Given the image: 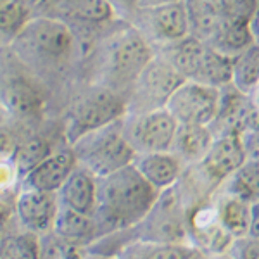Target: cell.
Here are the masks:
<instances>
[{
    "instance_id": "6da1fadb",
    "label": "cell",
    "mask_w": 259,
    "mask_h": 259,
    "mask_svg": "<svg viewBox=\"0 0 259 259\" xmlns=\"http://www.w3.org/2000/svg\"><path fill=\"white\" fill-rule=\"evenodd\" d=\"M90 61L94 83L126 97L133 81L152 59L156 50L132 23L118 19L92 38Z\"/></svg>"
},
{
    "instance_id": "7a4b0ae2",
    "label": "cell",
    "mask_w": 259,
    "mask_h": 259,
    "mask_svg": "<svg viewBox=\"0 0 259 259\" xmlns=\"http://www.w3.org/2000/svg\"><path fill=\"white\" fill-rule=\"evenodd\" d=\"M159 192L149 185L133 164L97 178V207L94 218L100 233L135 228L156 206Z\"/></svg>"
},
{
    "instance_id": "3957f363",
    "label": "cell",
    "mask_w": 259,
    "mask_h": 259,
    "mask_svg": "<svg viewBox=\"0 0 259 259\" xmlns=\"http://www.w3.org/2000/svg\"><path fill=\"white\" fill-rule=\"evenodd\" d=\"M7 47L23 66L45 73H62L83 56V41L76 31L41 14L35 16Z\"/></svg>"
},
{
    "instance_id": "277c9868",
    "label": "cell",
    "mask_w": 259,
    "mask_h": 259,
    "mask_svg": "<svg viewBox=\"0 0 259 259\" xmlns=\"http://www.w3.org/2000/svg\"><path fill=\"white\" fill-rule=\"evenodd\" d=\"M128 112L126 97L99 83H92L69 104L64 118L66 144L123 119Z\"/></svg>"
},
{
    "instance_id": "5b68a950",
    "label": "cell",
    "mask_w": 259,
    "mask_h": 259,
    "mask_svg": "<svg viewBox=\"0 0 259 259\" xmlns=\"http://www.w3.org/2000/svg\"><path fill=\"white\" fill-rule=\"evenodd\" d=\"M69 147L73 149L78 166L92 173L95 178L107 177L132 164L137 156L124 139L123 119L81 137Z\"/></svg>"
},
{
    "instance_id": "8992f818",
    "label": "cell",
    "mask_w": 259,
    "mask_h": 259,
    "mask_svg": "<svg viewBox=\"0 0 259 259\" xmlns=\"http://www.w3.org/2000/svg\"><path fill=\"white\" fill-rule=\"evenodd\" d=\"M185 81L161 54H154L126 95V114L164 109L173 92Z\"/></svg>"
},
{
    "instance_id": "52a82bcc",
    "label": "cell",
    "mask_w": 259,
    "mask_h": 259,
    "mask_svg": "<svg viewBox=\"0 0 259 259\" xmlns=\"http://www.w3.org/2000/svg\"><path fill=\"white\" fill-rule=\"evenodd\" d=\"M128 23L140 31V35L154 50H159L190 35L189 16L183 0L161 6L137 7Z\"/></svg>"
},
{
    "instance_id": "ba28073f",
    "label": "cell",
    "mask_w": 259,
    "mask_h": 259,
    "mask_svg": "<svg viewBox=\"0 0 259 259\" xmlns=\"http://www.w3.org/2000/svg\"><path fill=\"white\" fill-rule=\"evenodd\" d=\"M178 123L168 109L126 114L123 118V133L135 154L164 152L171 149Z\"/></svg>"
},
{
    "instance_id": "9c48e42d",
    "label": "cell",
    "mask_w": 259,
    "mask_h": 259,
    "mask_svg": "<svg viewBox=\"0 0 259 259\" xmlns=\"http://www.w3.org/2000/svg\"><path fill=\"white\" fill-rule=\"evenodd\" d=\"M38 14L66 23L80 38L85 33H92L94 38L104 28L119 19L107 0H45Z\"/></svg>"
},
{
    "instance_id": "30bf717a",
    "label": "cell",
    "mask_w": 259,
    "mask_h": 259,
    "mask_svg": "<svg viewBox=\"0 0 259 259\" xmlns=\"http://www.w3.org/2000/svg\"><path fill=\"white\" fill-rule=\"evenodd\" d=\"M221 90L195 81H183L169 97L166 109L178 124L211 126L220 109Z\"/></svg>"
},
{
    "instance_id": "8fae6325",
    "label": "cell",
    "mask_w": 259,
    "mask_h": 259,
    "mask_svg": "<svg viewBox=\"0 0 259 259\" xmlns=\"http://www.w3.org/2000/svg\"><path fill=\"white\" fill-rule=\"evenodd\" d=\"M244 162L245 152L240 142V133L232 132L216 137L204 159L190 168L197 171L206 185L211 189H220Z\"/></svg>"
},
{
    "instance_id": "7c38bea8",
    "label": "cell",
    "mask_w": 259,
    "mask_h": 259,
    "mask_svg": "<svg viewBox=\"0 0 259 259\" xmlns=\"http://www.w3.org/2000/svg\"><path fill=\"white\" fill-rule=\"evenodd\" d=\"M0 104L14 119L38 121L47 107L44 90L24 73H9L0 83Z\"/></svg>"
},
{
    "instance_id": "4fadbf2b",
    "label": "cell",
    "mask_w": 259,
    "mask_h": 259,
    "mask_svg": "<svg viewBox=\"0 0 259 259\" xmlns=\"http://www.w3.org/2000/svg\"><path fill=\"white\" fill-rule=\"evenodd\" d=\"M78 166L73 149L64 147L52 150L45 156L33 169L23 177V189L40 190L47 194H57V190L64 185L74 168Z\"/></svg>"
},
{
    "instance_id": "5bb4252c",
    "label": "cell",
    "mask_w": 259,
    "mask_h": 259,
    "mask_svg": "<svg viewBox=\"0 0 259 259\" xmlns=\"http://www.w3.org/2000/svg\"><path fill=\"white\" fill-rule=\"evenodd\" d=\"M57 195L47 194V192L23 189L16 199V216L24 228L36 235H44L52 230L54 218H56Z\"/></svg>"
},
{
    "instance_id": "9a60e30c",
    "label": "cell",
    "mask_w": 259,
    "mask_h": 259,
    "mask_svg": "<svg viewBox=\"0 0 259 259\" xmlns=\"http://www.w3.org/2000/svg\"><path fill=\"white\" fill-rule=\"evenodd\" d=\"M132 164L142 175V178L159 194L178 185L187 171L185 164L171 150L137 154Z\"/></svg>"
},
{
    "instance_id": "2e32d148",
    "label": "cell",
    "mask_w": 259,
    "mask_h": 259,
    "mask_svg": "<svg viewBox=\"0 0 259 259\" xmlns=\"http://www.w3.org/2000/svg\"><path fill=\"white\" fill-rule=\"evenodd\" d=\"M56 195L61 206L80 214L94 216L97 207V178L87 169L76 166Z\"/></svg>"
},
{
    "instance_id": "e0dca14e",
    "label": "cell",
    "mask_w": 259,
    "mask_h": 259,
    "mask_svg": "<svg viewBox=\"0 0 259 259\" xmlns=\"http://www.w3.org/2000/svg\"><path fill=\"white\" fill-rule=\"evenodd\" d=\"M50 232L66 244L73 247H87L99 239V227L94 216L80 214V212L61 206L57 207L56 218Z\"/></svg>"
},
{
    "instance_id": "ac0fdd59",
    "label": "cell",
    "mask_w": 259,
    "mask_h": 259,
    "mask_svg": "<svg viewBox=\"0 0 259 259\" xmlns=\"http://www.w3.org/2000/svg\"><path fill=\"white\" fill-rule=\"evenodd\" d=\"M214 133L211 126L204 124H178L175 133L171 152L185 164V168L199 164L211 149L214 142Z\"/></svg>"
},
{
    "instance_id": "d6986e66",
    "label": "cell",
    "mask_w": 259,
    "mask_h": 259,
    "mask_svg": "<svg viewBox=\"0 0 259 259\" xmlns=\"http://www.w3.org/2000/svg\"><path fill=\"white\" fill-rule=\"evenodd\" d=\"M45 0H0V41L9 45L30 21L38 16Z\"/></svg>"
},
{
    "instance_id": "ffe728a7",
    "label": "cell",
    "mask_w": 259,
    "mask_h": 259,
    "mask_svg": "<svg viewBox=\"0 0 259 259\" xmlns=\"http://www.w3.org/2000/svg\"><path fill=\"white\" fill-rule=\"evenodd\" d=\"M183 2L189 16L190 35L206 44L211 41L223 24V14L218 0H183Z\"/></svg>"
},
{
    "instance_id": "44dd1931",
    "label": "cell",
    "mask_w": 259,
    "mask_h": 259,
    "mask_svg": "<svg viewBox=\"0 0 259 259\" xmlns=\"http://www.w3.org/2000/svg\"><path fill=\"white\" fill-rule=\"evenodd\" d=\"M194 250V245L189 244L139 239L123 245L116 259H189Z\"/></svg>"
},
{
    "instance_id": "7402d4cb",
    "label": "cell",
    "mask_w": 259,
    "mask_h": 259,
    "mask_svg": "<svg viewBox=\"0 0 259 259\" xmlns=\"http://www.w3.org/2000/svg\"><path fill=\"white\" fill-rule=\"evenodd\" d=\"M232 87L252 97L259 87V44H250L232 57Z\"/></svg>"
},
{
    "instance_id": "603a6c76",
    "label": "cell",
    "mask_w": 259,
    "mask_h": 259,
    "mask_svg": "<svg viewBox=\"0 0 259 259\" xmlns=\"http://www.w3.org/2000/svg\"><path fill=\"white\" fill-rule=\"evenodd\" d=\"M249 202L240 200L233 195L221 194L214 206L216 220H218L220 227L228 233L232 239H239V237L247 235L249 227Z\"/></svg>"
},
{
    "instance_id": "cb8c5ba5",
    "label": "cell",
    "mask_w": 259,
    "mask_h": 259,
    "mask_svg": "<svg viewBox=\"0 0 259 259\" xmlns=\"http://www.w3.org/2000/svg\"><path fill=\"white\" fill-rule=\"evenodd\" d=\"M220 189H223L225 194L249 204L259 200V161L245 159L244 164Z\"/></svg>"
},
{
    "instance_id": "d4e9b609",
    "label": "cell",
    "mask_w": 259,
    "mask_h": 259,
    "mask_svg": "<svg viewBox=\"0 0 259 259\" xmlns=\"http://www.w3.org/2000/svg\"><path fill=\"white\" fill-rule=\"evenodd\" d=\"M211 47L220 50L221 54L228 57H233L244 50L247 45L252 44V36L249 31V21H225L212 36L211 41H207Z\"/></svg>"
},
{
    "instance_id": "484cf974",
    "label": "cell",
    "mask_w": 259,
    "mask_h": 259,
    "mask_svg": "<svg viewBox=\"0 0 259 259\" xmlns=\"http://www.w3.org/2000/svg\"><path fill=\"white\" fill-rule=\"evenodd\" d=\"M52 152L49 142L41 139L38 135L28 137V139L19 140L18 147H16L14 157H12V164H14L16 171H18L19 180H23L24 175L30 169L35 168L38 162L44 159L45 156Z\"/></svg>"
},
{
    "instance_id": "4316f807",
    "label": "cell",
    "mask_w": 259,
    "mask_h": 259,
    "mask_svg": "<svg viewBox=\"0 0 259 259\" xmlns=\"http://www.w3.org/2000/svg\"><path fill=\"white\" fill-rule=\"evenodd\" d=\"M0 259H40V239L31 232L6 235L0 242Z\"/></svg>"
},
{
    "instance_id": "83f0119b",
    "label": "cell",
    "mask_w": 259,
    "mask_h": 259,
    "mask_svg": "<svg viewBox=\"0 0 259 259\" xmlns=\"http://www.w3.org/2000/svg\"><path fill=\"white\" fill-rule=\"evenodd\" d=\"M44 235L45 237L40 240V259H80L81 252L78 247L57 239L52 232Z\"/></svg>"
},
{
    "instance_id": "f1b7e54d",
    "label": "cell",
    "mask_w": 259,
    "mask_h": 259,
    "mask_svg": "<svg viewBox=\"0 0 259 259\" xmlns=\"http://www.w3.org/2000/svg\"><path fill=\"white\" fill-rule=\"evenodd\" d=\"M227 254L232 259H259V239L250 235L233 239Z\"/></svg>"
},
{
    "instance_id": "f546056e",
    "label": "cell",
    "mask_w": 259,
    "mask_h": 259,
    "mask_svg": "<svg viewBox=\"0 0 259 259\" xmlns=\"http://www.w3.org/2000/svg\"><path fill=\"white\" fill-rule=\"evenodd\" d=\"M19 139L11 128L0 124V161H12Z\"/></svg>"
},
{
    "instance_id": "4dcf8cb0",
    "label": "cell",
    "mask_w": 259,
    "mask_h": 259,
    "mask_svg": "<svg viewBox=\"0 0 259 259\" xmlns=\"http://www.w3.org/2000/svg\"><path fill=\"white\" fill-rule=\"evenodd\" d=\"M240 142L245 152V159L259 161V130H242Z\"/></svg>"
},
{
    "instance_id": "1f68e13d",
    "label": "cell",
    "mask_w": 259,
    "mask_h": 259,
    "mask_svg": "<svg viewBox=\"0 0 259 259\" xmlns=\"http://www.w3.org/2000/svg\"><path fill=\"white\" fill-rule=\"evenodd\" d=\"M242 130H259V87L250 97V109L245 116Z\"/></svg>"
},
{
    "instance_id": "d6a6232c",
    "label": "cell",
    "mask_w": 259,
    "mask_h": 259,
    "mask_svg": "<svg viewBox=\"0 0 259 259\" xmlns=\"http://www.w3.org/2000/svg\"><path fill=\"white\" fill-rule=\"evenodd\" d=\"M109 6L116 11L119 19L128 21L133 16V12L137 11V0H107Z\"/></svg>"
},
{
    "instance_id": "836d02e7",
    "label": "cell",
    "mask_w": 259,
    "mask_h": 259,
    "mask_svg": "<svg viewBox=\"0 0 259 259\" xmlns=\"http://www.w3.org/2000/svg\"><path fill=\"white\" fill-rule=\"evenodd\" d=\"M247 235L257 237V239H259V200H256V202H250V206H249Z\"/></svg>"
},
{
    "instance_id": "e575fe53",
    "label": "cell",
    "mask_w": 259,
    "mask_h": 259,
    "mask_svg": "<svg viewBox=\"0 0 259 259\" xmlns=\"http://www.w3.org/2000/svg\"><path fill=\"white\" fill-rule=\"evenodd\" d=\"M249 31H250V36H252L254 44H259V0H256L252 14H250V18H249Z\"/></svg>"
},
{
    "instance_id": "d590c367",
    "label": "cell",
    "mask_w": 259,
    "mask_h": 259,
    "mask_svg": "<svg viewBox=\"0 0 259 259\" xmlns=\"http://www.w3.org/2000/svg\"><path fill=\"white\" fill-rule=\"evenodd\" d=\"M9 220H11V207L6 202H0V242L6 239V230Z\"/></svg>"
},
{
    "instance_id": "8d00e7d4",
    "label": "cell",
    "mask_w": 259,
    "mask_h": 259,
    "mask_svg": "<svg viewBox=\"0 0 259 259\" xmlns=\"http://www.w3.org/2000/svg\"><path fill=\"white\" fill-rule=\"evenodd\" d=\"M171 2H180V0H137V6L150 7V6H161V4H171Z\"/></svg>"
},
{
    "instance_id": "74e56055",
    "label": "cell",
    "mask_w": 259,
    "mask_h": 259,
    "mask_svg": "<svg viewBox=\"0 0 259 259\" xmlns=\"http://www.w3.org/2000/svg\"><path fill=\"white\" fill-rule=\"evenodd\" d=\"M189 259H207V256H206V252H202L200 249L195 247V250L192 252V256Z\"/></svg>"
},
{
    "instance_id": "f35d334b",
    "label": "cell",
    "mask_w": 259,
    "mask_h": 259,
    "mask_svg": "<svg viewBox=\"0 0 259 259\" xmlns=\"http://www.w3.org/2000/svg\"><path fill=\"white\" fill-rule=\"evenodd\" d=\"M220 259H232V257H230L228 254H223V256H220Z\"/></svg>"
}]
</instances>
